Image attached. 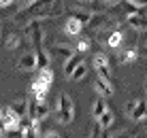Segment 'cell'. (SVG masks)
Wrapping results in <instances>:
<instances>
[{
	"label": "cell",
	"instance_id": "cell-1",
	"mask_svg": "<svg viewBox=\"0 0 147 138\" xmlns=\"http://www.w3.org/2000/svg\"><path fill=\"white\" fill-rule=\"evenodd\" d=\"M64 11L62 0H34L32 4L24 7L22 11L13 17L15 23H24L26 25L32 19H47V17H58Z\"/></svg>",
	"mask_w": 147,
	"mask_h": 138
},
{
	"label": "cell",
	"instance_id": "cell-2",
	"mask_svg": "<svg viewBox=\"0 0 147 138\" xmlns=\"http://www.w3.org/2000/svg\"><path fill=\"white\" fill-rule=\"evenodd\" d=\"M53 85V70L49 68H38V74L36 79L32 81V96L36 100H47V94H49V87Z\"/></svg>",
	"mask_w": 147,
	"mask_h": 138
},
{
	"label": "cell",
	"instance_id": "cell-3",
	"mask_svg": "<svg viewBox=\"0 0 147 138\" xmlns=\"http://www.w3.org/2000/svg\"><path fill=\"white\" fill-rule=\"evenodd\" d=\"M55 119L62 125H68L75 119V102L68 94H60L55 102Z\"/></svg>",
	"mask_w": 147,
	"mask_h": 138
},
{
	"label": "cell",
	"instance_id": "cell-4",
	"mask_svg": "<svg viewBox=\"0 0 147 138\" xmlns=\"http://www.w3.org/2000/svg\"><path fill=\"white\" fill-rule=\"evenodd\" d=\"M28 115L32 119H38L43 121L45 117L49 115V106H47V100H36L34 96L28 98Z\"/></svg>",
	"mask_w": 147,
	"mask_h": 138
},
{
	"label": "cell",
	"instance_id": "cell-5",
	"mask_svg": "<svg viewBox=\"0 0 147 138\" xmlns=\"http://www.w3.org/2000/svg\"><path fill=\"white\" fill-rule=\"evenodd\" d=\"M26 38L34 47H40V45H43L45 32H43V25H40V19H32V21L26 23Z\"/></svg>",
	"mask_w": 147,
	"mask_h": 138
},
{
	"label": "cell",
	"instance_id": "cell-6",
	"mask_svg": "<svg viewBox=\"0 0 147 138\" xmlns=\"http://www.w3.org/2000/svg\"><path fill=\"white\" fill-rule=\"evenodd\" d=\"M92 62H94V68H96V72H98V76L111 81L113 74H111V66H109V55L107 53H96Z\"/></svg>",
	"mask_w": 147,
	"mask_h": 138
},
{
	"label": "cell",
	"instance_id": "cell-7",
	"mask_svg": "<svg viewBox=\"0 0 147 138\" xmlns=\"http://www.w3.org/2000/svg\"><path fill=\"white\" fill-rule=\"evenodd\" d=\"M126 21H128V25H130V28H134L136 32H145V30H147V7H141L139 13L128 15Z\"/></svg>",
	"mask_w": 147,
	"mask_h": 138
},
{
	"label": "cell",
	"instance_id": "cell-8",
	"mask_svg": "<svg viewBox=\"0 0 147 138\" xmlns=\"http://www.w3.org/2000/svg\"><path fill=\"white\" fill-rule=\"evenodd\" d=\"M83 30H85V25H83V21H81L77 15H68L66 23H64V32H66L68 36H79Z\"/></svg>",
	"mask_w": 147,
	"mask_h": 138
},
{
	"label": "cell",
	"instance_id": "cell-9",
	"mask_svg": "<svg viewBox=\"0 0 147 138\" xmlns=\"http://www.w3.org/2000/svg\"><path fill=\"white\" fill-rule=\"evenodd\" d=\"M17 68L19 70H26V72L38 68V64H36V51H28V53H24L22 58L17 60Z\"/></svg>",
	"mask_w": 147,
	"mask_h": 138
},
{
	"label": "cell",
	"instance_id": "cell-10",
	"mask_svg": "<svg viewBox=\"0 0 147 138\" xmlns=\"http://www.w3.org/2000/svg\"><path fill=\"white\" fill-rule=\"evenodd\" d=\"M49 53H51V58H53V60H58V62H62V64H64V62H66V60L70 58V55L75 53V51L70 49L68 45H53V47L49 49Z\"/></svg>",
	"mask_w": 147,
	"mask_h": 138
},
{
	"label": "cell",
	"instance_id": "cell-11",
	"mask_svg": "<svg viewBox=\"0 0 147 138\" xmlns=\"http://www.w3.org/2000/svg\"><path fill=\"white\" fill-rule=\"evenodd\" d=\"M141 58L136 47H119V64H132Z\"/></svg>",
	"mask_w": 147,
	"mask_h": 138
},
{
	"label": "cell",
	"instance_id": "cell-12",
	"mask_svg": "<svg viewBox=\"0 0 147 138\" xmlns=\"http://www.w3.org/2000/svg\"><path fill=\"white\" fill-rule=\"evenodd\" d=\"M94 91H96L98 96L109 98V96H113V85H111V81L102 79V76H98V79L94 81Z\"/></svg>",
	"mask_w": 147,
	"mask_h": 138
},
{
	"label": "cell",
	"instance_id": "cell-13",
	"mask_svg": "<svg viewBox=\"0 0 147 138\" xmlns=\"http://www.w3.org/2000/svg\"><path fill=\"white\" fill-rule=\"evenodd\" d=\"M79 64H81V55H79V51H77V53H73V55L66 60V62L62 64V72H64V76H66V79H70V74L75 72V68H77Z\"/></svg>",
	"mask_w": 147,
	"mask_h": 138
},
{
	"label": "cell",
	"instance_id": "cell-14",
	"mask_svg": "<svg viewBox=\"0 0 147 138\" xmlns=\"http://www.w3.org/2000/svg\"><path fill=\"white\" fill-rule=\"evenodd\" d=\"M34 51H36V64H38V68H47L49 62H51V53H49L43 45H40V47H36Z\"/></svg>",
	"mask_w": 147,
	"mask_h": 138
},
{
	"label": "cell",
	"instance_id": "cell-15",
	"mask_svg": "<svg viewBox=\"0 0 147 138\" xmlns=\"http://www.w3.org/2000/svg\"><path fill=\"white\" fill-rule=\"evenodd\" d=\"M145 117H147V98L136 102V106H134V113L130 115V119H134V121H143Z\"/></svg>",
	"mask_w": 147,
	"mask_h": 138
},
{
	"label": "cell",
	"instance_id": "cell-16",
	"mask_svg": "<svg viewBox=\"0 0 147 138\" xmlns=\"http://www.w3.org/2000/svg\"><path fill=\"white\" fill-rule=\"evenodd\" d=\"M107 45H109L111 49H119V47H124V34H121L119 30L111 32L109 36H107Z\"/></svg>",
	"mask_w": 147,
	"mask_h": 138
},
{
	"label": "cell",
	"instance_id": "cell-17",
	"mask_svg": "<svg viewBox=\"0 0 147 138\" xmlns=\"http://www.w3.org/2000/svg\"><path fill=\"white\" fill-rule=\"evenodd\" d=\"M107 111V100H105V96H98L94 102V106H92V115H94V119H98L100 115Z\"/></svg>",
	"mask_w": 147,
	"mask_h": 138
},
{
	"label": "cell",
	"instance_id": "cell-18",
	"mask_svg": "<svg viewBox=\"0 0 147 138\" xmlns=\"http://www.w3.org/2000/svg\"><path fill=\"white\" fill-rule=\"evenodd\" d=\"M98 123H100V125H102V127H105V130H109V127H111V125H113V123H115V115H113V113H111V111L107 109V111H105V113H102V115H100V117H98Z\"/></svg>",
	"mask_w": 147,
	"mask_h": 138
},
{
	"label": "cell",
	"instance_id": "cell-19",
	"mask_svg": "<svg viewBox=\"0 0 147 138\" xmlns=\"http://www.w3.org/2000/svg\"><path fill=\"white\" fill-rule=\"evenodd\" d=\"M102 23H105V17H102V15H98V13H94L92 19H90V23L85 25V30H88V32H96Z\"/></svg>",
	"mask_w": 147,
	"mask_h": 138
},
{
	"label": "cell",
	"instance_id": "cell-20",
	"mask_svg": "<svg viewBox=\"0 0 147 138\" xmlns=\"http://www.w3.org/2000/svg\"><path fill=\"white\" fill-rule=\"evenodd\" d=\"M11 109L19 115V119H22L24 115H28V98H26V100H17V102H13Z\"/></svg>",
	"mask_w": 147,
	"mask_h": 138
},
{
	"label": "cell",
	"instance_id": "cell-21",
	"mask_svg": "<svg viewBox=\"0 0 147 138\" xmlns=\"http://www.w3.org/2000/svg\"><path fill=\"white\" fill-rule=\"evenodd\" d=\"M22 43H24V40H22L19 34H9L7 40H4V45H7L9 49H19V47H22Z\"/></svg>",
	"mask_w": 147,
	"mask_h": 138
},
{
	"label": "cell",
	"instance_id": "cell-22",
	"mask_svg": "<svg viewBox=\"0 0 147 138\" xmlns=\"http://www.w3.org/2000/svg\"><path fill=\"white\" fill-rule=\"evenodd\" d=\"M85 72H88V68H85V64L81 62V64L77 66V68H75V72L70 74V81H81V79L85 76Z\"/></svg>",
	"mask_w": 147,
	"mask_h": 138
},
{
	"label": "cell",
	"instance_id": "cell-23",
	"mask_svg": "<svg viewBox=\"0 0 147 138\" xmlns=\"http://www.w3.org/2000/svg\"><path fill=\"white\" fill-rule=\"evenodd\" d=\"M136 102H139V100H136V98H132V100H128V102H126V106H124V111H126V115H132L134 113V106H136Z\"/></svg>",
	"mask_w": 147,
	"mask_h": 138
},
{
	"label": "cell",
	"instance_id": "cell-24",
	"mask_svg": "<svg viewBox=\"0 0 147 138\" xmlns=\"http://www.w3.org/2000/svg\"><path fill=\"white\" fill-rule=\"evenodd\" d=\"M77 51H79V53H83V51H90V38L79 40V43H77Z\"/></svg>",
	"mask_w": 147,
	"mask_h": 138
},
{
	"label": "cell",
	"instance_id": "cell-25",
	"mask_svg": "<svg viewBox=\"0 0 147 138\" xmlns=\"http://www.w3.org/2000/svg\"><path fill=\"white\" fill-rule=\"evenodd\" d=\"M102 130H105V127L98 123V119H96V123H94V127H92V136H94V138H98L100 134H102Z\"/></svg>",
	"mask_w": 147,
	"mask_h": 138
},
{
	"label": "cell",
	"instance_id": "cell-26",
	"mask_svg": "<svg viewBox=\"0 0 147 138\" xmlns=\"http://www.w3.org/2000/svg\"><path fill=\"white\" fill-rule=\"evenodd\" d=\"M34 0H13V4H17V7H28V4H32Z\"/></svg>",
	"mask_w": 147,
	"mask_h": 138
},
{
	"label": "cell",
	"instance_id": "cell-27",
	"mask_svg": "<svg viewBox=\"0 0 147 138\" xmlns=\"http://www.w3.org/2000/svg\"><path fill=\"white\" fill-rule=\"evenodd\" d=\"M11 4H13V0H0V9H7Z\"/></svg>",
	"mask_w": 147,
	"mask_h": 138
},
{
	"label": "cell",
	"instance_id": "cell-28",
	"mask_svg": "<svg viewBox=\"0 0 147 138\" xmlns=\"http://www.w3.org/2000/svg\"><path fill=\"white\" fill-rule=\"evenodd\" d=\"M134 4H139V7H147V0H132Z\"/></svg>",
	"mask_w": 147,
	"mask_h": 138
},
{
	"label": "cell",
	"instance_id": "cell-29",
	"mask_svg": "<svg viewBox=\"0 0 147 138\" xmlns=\"http://www.w3.org/2000/svg\"><path fill=\"white\" fill-rule=\"evenodd\" d=\"M102 4H113V2H117V0H100Z\"/></svg>",
	"mask_w": 147,
	"mask_h": 138
},
{
	"label": "cell",
	"instance_id": "cell-30",
	"mask_svg": "<svg viewBox=\"0 0 147 138\" xmlns=\"http://www.w3.org/2000/svg\"><path fill=\"white\" fill-rule=\"evenodd\" d=\"M77 2H88V0H77Z\"/></svg>",
	"mask_w": 147,
	"mask_h": 138
}]
</instances>
